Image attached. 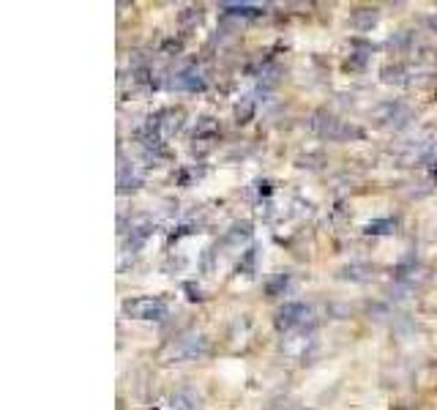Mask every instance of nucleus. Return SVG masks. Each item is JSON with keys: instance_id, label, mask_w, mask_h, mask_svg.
<instances>
[{"instance_id": "nucleus-1", "label": "nucleus", "mask_w": 437, "mask_h": 410, "mask_svg": "<svg viewBox=\"0 0 437 410\" xmlns=\"http://www.w3.org/2000/svg\"><path fill=\"white\" fill-rule=\"evenodd\" d=\"M167 301L159 296H140V298H129L123 304V315H129L131 320H161L167 317Z\"/></svg>"}, {"instance_id": "nucleus-2", "label": "nucleus", "mask_w": 437, "mask_h": 410, "mask_svg": "<svg viewBox=\"0 0 437 410\" xmlns=\"http://www.w3.org/2000/svg\"><path fill=\"white\" fill-rule=\"evenodd\" d=\"M208 353V339L203 333H183L170 345V356L175 361H191Z\"/></svg>"}, {"instance_id": "nucleus-3", "label": "nucleus", "mask_w": 437, "mask_h": 410, "mask_svg": "<svg viewBox=\"0 0 437 410\" xmlns=\"http://www.w3.org/2000/svg\"><path fill=\"white\" fill-rule=\"evenodd\" d=\"M309 317V307L304 304H284L279 312H276V329L279 331H290V329H295L298 323H304Z\"/></svg>"}, {"instance_id": "nucleus-4", "label": "nucleus", "mask_w": 437, "mask_h": 410, "mask_svg": "<svg viewBox=\"0 0 437 410\" xmlns=\"http://www.w3.org/2000/svg\"><path fill=\"white\" fill-rule=\"evenodd\" d=\"M175 85L183 88V91H203L206 88V77H203V72L197 66H189V69H183L175 77Z\"/></svg>"}, {"instance_id": "nucleus-5", "label": "nucleus", "mask_w": 437, "mask_h": 410, "mask_svg": "<svg viewBox=\"0 0 437 410\" xmlns=\"http://www.w3.org/2000/svg\"><path fill=\"white\" fill-rule=\"evenodd\" d=\"M222 8L235 17H257L265 11V6H255V3H222Z\"/></svg>"}, {"instance_id": "nucleus-6", "label": "nucleus", "mask_w": 437, "mask_h": 410, "mask_svg": "<svg viewBox=\"0 0 437 410\" xmlns=\"http://www.w3.org/2000/svg\"><path fill=\"white\" fill-rule=\"evenodd\" d=\"M142 183V178H140V173L129 164H121V173H118V186H121V192H129V189H137Z\"/></svg>"}, {"instance_id": "nucleus-7", "label": "nucleus", "mask_w": 437, "mask_h": 410, "mask_svg": "<svg viewBox=\"0 0 437 410\" xmlns=\"http://www.w3.org/2000/svg\"><path fill=\"white\" fill-rule=\"evenodd\" d=\"M377 22V8H358L353 14V25L358 30H369V27Z\"/></svg>"}, {"instance_id": "nucleus-8", "label": "nucleus", "mask_w": 437, "mask_h": 410, "mask_svg": "<svg viewBox=\"0 0 437 410\" xmlns=\"http://www.w3.org/2000/svg\"><path fill=\"white\" fill-rule=\"evenodd\" d=\"M173 405H175V410H200V397L191 391H178Z\"/></svg>"}, {"instance_id": "nucleus-9", "label": "nucleus", "mask_w": 437, "mask_h": 410, "mask_svg": "<svg viewBox=\"0 0 437 410\" xmlns=\"http://www.w3.org/2000/svg\"><path fill=\"white\" fill-rule=\"evenodd\" d=\"M394 230V222L391 219H377V222H369V227L366 232H372V235H386V232Z\"/></svg>"}, {"instance_id": "nucleus-10", "label": "nucleus", "mask_w": 437, "mask_h": 410, "mask_svg": "<svg viewBox=\"0 0 437 410\" xmlns=\"http://www.w3.org/2000/svg\"><path fill=\"white\" fill-rule=\"evenodd\" d=\"M369 274H372V268H366V265H350V268H344V277L347 279H358V282L369 279Z\"/></svg>"}, {"instance_id": "nucleus-11", "label": "nucleus", "mask_w": 437, "mask_h": 410, "mask_svg": "<svg viewBox=\"0 0 437 410\" xmlns=\"http://www.w3.org/2000/svg\"><path fill=\"white\" fill-rule=\"evenodd\" d=\"M279 287H287V274H282V277H279V279H276V282H271V284H268V293H271V296H274V293H276V290H279Z\"/></svg>"}]
</instances>
